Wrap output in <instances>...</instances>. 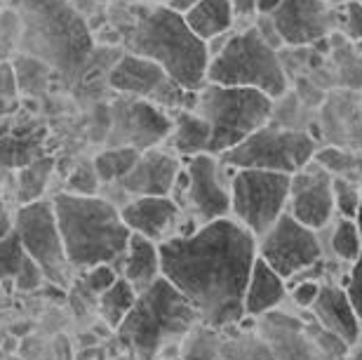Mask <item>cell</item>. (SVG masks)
<instances>
[{
	"mask_svg": "<svg viewBox=\"0 0 362 360\" xmlns=\"http://www.w3.org/2000/svg\"><path fill=\"white\" fill-rule=\"evenodd\" d=\"M186 189L179 207L198 226L230 217V182L235 170L223 165L216 156L200 153L188 158L184 165Z\"/></svg>",
	"mask_w": 362,
	"mask_h": 360,
	"instance_id": "cell-12",
	"label": "cell"
},
{
	"mask_svg": "<svg viewBox=\"0 0 362 360\" xmlns=\"http://www.w3.org/2000/svg\"><path fill=\"white\" fill-rule=\"evenodd\" d=\"M24 259H26V250L19 240V236L14 231L3 236L0 238V283L3 280H14L21 264H24Z\"/></svg>",
	"mask_w": 362,
	"mask_h": 360,
	"instance_id": "cell-34",
	"label": "cell"
},
{
	"mask_svg": "<svg viewBox=\"0 0 362 360\" xmlns=\"http://www.w3.org/2000/svg\"><path fill=\"white\" fill-rule=\"evenodd\" d=\"M195 3H198V0H168V7H172L175 12H181V14H184V12L188 10V7L195 5Z\"/></svg>",
	"mask_w": 362,
	"mask_h": 360,
	"instance_id": "cell-43",
	"label": "cell"
},
{
	"mask_svg": "<svg viewBox=\"0 0 362 360\" xmlns=\"http://www.w3.org/2000/svg\"><path fill=\"white\" fill-rule=\"evenodd\" d=\"M344 290H346V294H349L351 304H353V308H356L358 320L362 325V255L358 257V262L349 269V273H346Z\"/></svg>",
	"mask_w": 362,
	"mask_h": 360,
	"instance_id": "cell-39",
	"label": "cell"
},
{
	"mask_svg": "<svg viewBox=\"0 0 362 360\" xmlns=\"http://www.w3.org/2000/svg\"><path fill=\"white\" fill-rule=\"evenodd\" d=\"M287 299H289V290L285 278H280L269 264L257 257L255 266H252L247 287H245V315L257 320L266 313L282 308Z\"/></svg>",
	"mask_w": 362,
	"mask_h": 360,
	"instance_id": "cell-21",
	"label": "cell"
},
{
	"mask_svg": "<svg viewBox=\"0 0 362 360\" xmlns=\"http://www.w3.org/2000/svg\"><path fill=\"white\" fill-rule=\"evenodd\" d=\"M313 161L317 165H322L332 177L362 184V151L341 149V146H322L315 151Z\"/></svg>",
	"mask_w": 362,
	"mask_h": 360,
	"instance_id": "cell-28",
	"label": "cell"
},
{
	"mask_svg": "<svg viewBox=\"0 0 362 360\" xmlns=\"http://www.w3.org/2000/svg\"><path fill=\"white\" fill-rule=\"evenodd\" d=\"M230 7H233V17L235 19H255V17H259L257 0H230Z\"/></svg>",
	"mask_w": 362,
	"mask_h": 360,
	"instance_id": "cell-41",
	"label": "cell"
},
{
	"mask_svg": "<svg viewBox=\"0 0 362 360\" xmlns=\"http://www.w3.org/2000/svg\"><path fill=\"white\" fill-rule=\"evenodd\" d=\"M303 323H306V332H308V339L313 344L317 358L322 360H346L351 354V347L346 344L341 337L332 335L329 330L320 327L317 323L310 318V313H301Z\"/></svg>",
	"mask_w": 362,
	"mask_h": 360,
	"instance_id": "cell-31",
	"label": "cell"
},
{
	"mask_svg": "<svg viewBox=\"0 0 362 360\" xmlns=\"http://www.w3.org/2000/svg\"><path fill=\"white\" fill-rule=\"evenodd\" d=\"M360 3H362V0H360Z\"/></svg>",
	"mask_w": 362,
	"mask_h": 360,
	"instance_id": "cell-50",
	"label": "cell"
},
{
	"mask_svg": "<svg viewBox=\"0 0 362 360\" xmlns=\"http://www.w3.org/2000/svg\"><path fill=\"white\" fill-rule=\"evenodd\" d=\"M332 179L334 177L315 161H310L306 168L289 177L287 212L315 233L337 219Z\"/></svg>",
	"mask_w": 362,
	"mask_h": 360,
	"instance_id": "cell-16",
	"label": "cell"
},
{
	"mask_svg": "<svg viewBox=\"0 0 362 360\" xmlns=\"http://www.w3.org/2000/svg\"><path fill=\"white\" fill-rule=\"evenodd\" d=\"M120 217L129 228V233L160 245L179 236L181 221H184V210L177 205V200L172 196L132 198L125 207H120Z\"/></svg>",
	"mask_w": 362,
	"mask_h": 360,
	"instance_id": "cell-18",
	"label": "cell"
},
{
	"mask_svg": "<svg viewBox=\"0 0 362 360\" xmlns=\"http://www.w3.org/2000/svg\"><path fill=\"white\" fill-rule=\"evenodd\" d=\"M289 175L264 170H235L230 182V219L262 238L287 212Z\"/></svg>",
	"mask_w": 362,
	"mask_h": 360,
	"instance_id": "cell-9",
	"label": "cell"
},
{
	"mask_svg": "<svg viewBox=\"0 0 362 360\" xmlns=\"http://www.w3.org/2000/svg\"><path fill=\"white\" fill-rule=\"evenodd\" d=\"M360 116H362V111H360Z\"/></svg>",
	"mask_w": 362,
	"mask_h": 360,
	"instance_id": "cell-49",
	"label": "cell"
},
{
	"mask_svg": "<svg viewBox=\"0 0 362 360\" xmlns=\"http://www.w3.org/2000/svg\"><path fill=\"white\" fill-rule=\"evenodd\" d=\"M172 116V132L168 137L170 151L177 158H195L207 153L212 141V129L205 118H200L195 111H175Z\"/></svg>",
	"mask_w": 362,
	"mask_h": 360,
	"instance_id": "cell-23",
	"label": "cell"
},
{
	"mask_svg": "<svg viewBox=\"0 0 362 360\" xmlns=\"http://www.w3.org/2000/svg\"><path fill=\"white\" fill-rule=\"evenodd\" d=\"M12 231L19 236L26 255L42 269L45 280L54 285H69L74 269H71L66 250H64L52 200L40 198L21 205L14 214Z\"/></svg>",
	"mask_w": 362,
	"mask_h": 360,
	"instance_id": "cell-10",
	"label": "cell"
},
{
	"mask_svg": "<svg viewBox=\"0 0 362 360\" xmlns=\"http://www.w3.org/2000/svg\"><path fill=\"white\" fill-rule=\"evenodd\" d=\"M42 280H45V273H42L40 266L26 255L19 273L14 276V287L21 290V292H33V290H38V287L42 285Z\"/></svg>",
	"mask_w": 362,
	"mask_h": 360,
	"instance_id": "cell-40",
	"label": "cell"
},
{
	"mask_svg": "<svg viewBox=\"0 0 362 360\" xmlns=\"http://www.w3.org/2000/svg\"><path fill=\"white\" fill-rule=\"evenodd\" d=\"M233 337H221V360H273L257 327L235 325Z\"/></svg>",
	"mask_w": 362,
	"mask_h": 360,
	"instance_id": "cell-27",
	"label": "cell"
},
{
	"mask_svg": "<svg viewBox=\"0 0 362 360\" xmlns=\"http://www.w3.org/2000/svg\"><path fill=\"white\" fill-rule=\"evenodd\" d=\"M122 40L129 54L158 64L181 88L200 92L207 85L209 50L191 28L184 14L168 5H141L129 10Z\"/></svg>",
	"mask_w": 362,
	"mask_h": 360,
	"instance_id": "cell-2",
	"label": "cell"
},
{
	"mask_svg": "<svg viewBox=\"0 0 362 360\" xmlns=\"http://www.w3.org/2000/svg\"><path fill=\"white\" fill-rule=\"evenodd\" d=\"M118 271L113 269V266L108 264H101V266H94V269H88L83 276V285L88 287V292L94 294V297H101L108 287H111L115 280H118Z\"/></svg>",
	"mask_w": 362,
	"mask_h": 360,
	"instance_id": "cell-37",
	"label": "cell"
},
{
	"mask_svg": "<svg viewBox=\"0 0 362 360\" xmlns=\"http://www.w3.org/2000/svg\"><path fill=\"white\" fill-rule=\"evenodd\" d=\"M308 313L317 325L341 337L351 349L362 344V325L341 283H322V290Z\"/></svg>",
	"mask_w": 362,
	"mask_h": 360,
	"instance_id": "cell-20",
	"label": "cell"
},
{
	"mask_svg": "<svg viewBox=\"0 0 362 360\" xmlns=\"http://www.w3.org/2000/svg\"><path fill=\"white\" fill-rule=\"evenodd\" d=\"M163 278L195 308L200 325L216 332L245 318V287L257 262V238L235 219L158 245Z\"/></svg>",
	"mask_w": 362,
	"mask_h": 360,
	"instance_id": "cell-1",
	"label": "cell"
},
{
	"mask_svg": "<svg viewBox=\"0 0 362 360\" xmlns=\"http://www.w3.org/2000/svg\"><path fill=\"white\" fill-rule=\"evenodd\" d=\"M325 3L334 5V7H341V5H346V3H351V0H325Z\"/></svg>",
	"mask_w": 362,
	"mask_h": 360,
	"instance_id": "cell-46",
	"label": "cell"
},
{
	"mask_svg": "<svg viewBox=\"0 0 362 360\" xmlns=\"http://www.w3.org/2000/svg\"><path fill=\"white\" fill-rule=\"evenodd\" d=\"M287 290H289V299L294 301V306L299 308L301 313H306L313 308L317 294L322 290V283L320 280H301V283L289 285Z\"/></svg>",
	"mask_w": 362,
	"mask_h": 360,
	"instance_id": "cell-38",
	"label": "cell"
},
{
	"mask_svg": "<svg viewBox=\"0 0 362 360\" xmlns=\"http://www.w3.org/2000/svg\"><path fill=\"white\" fill-rule=\"evenodd\" d=\"M269 19L282 45L289 47L315 45L341 28L339 7L325 0H282Z\"/></svg>",
	"mask_w": 362,
	"mask_h": 360,
	"instance_id": "cell-15",
	"label": "cell"
},
{
	"mask_svg": "<svg viewBox=\"0 0 362 360\" xmlns=\"http://www.w3.org/2000/svg\"><path fill=\"white\" fill-rule=\"evenodd\" d=\"M273 111L275 102L264 92L207 83L198 92V104H195V113L205 118L212 129L207 153L219 158L226 151L235 149L250 134L269 125Z\"/></svg>",
	"mask_w": 362,
	"mask_h": 360,
	"instance_id": "cell-7",
	"label": "cell"
},
{
	"mask_svg": "<svg viewBox=\"0 0 362 360\" xmlns=\"http://www.w3.org/2000/svg\"><path fill=\"white\" fill-rule=\"evenodd\" d=\"M282 0H257V10H259V17H269L275 10L280 7Z\"/></svg>",
	"mask_w": 362,
	"mask_h": 360,
	"instance_id": "cell-42",
	"label": "cell"
},
{
	"mask_svg": "<svg viewBox=\"0 0 362 360\" xmlns=\"http://www.w3.org/2000/svg\"><path fill=\"white\" fill-rule=\"evenodd\" d=\"M184 21L202 42H212L233 31L235 17L230 0H198L184 12Z\"/></svg>",
	"mask_w": 362,
	"mask_h": 360,
	"instance_id": "cell-24",
	"label": "cell"
},
{
	"mask_svg": "<svg viewBox=\"0 0 362 360\" xmlns=\"http://www.w3.org/2000/svg\"><path fill=\"white\" fill-rule=\"evenodd\" d=\"M207 83L259 90L273 102L285 95L289 85L278 52L264 40L257 26L228 35L223 47L209 59Z\"/></svg>",
	"mask_w": 362,
	"mask_h": 360,
	"instance_id": "cell-6",
	"label": "cell"
},
{
	"mask_svg": "<svg viewBox=\"0 0 362 360\" xmlns=\"http://www.w3.org/2000/svg\"><path fill=\"white\" fill-rule=\"evenodd\" d=\"M257 332L273 360H317L301 315H289L278 308L257 318Z\"/></svg>",
	"mask_w": 362,
	"mask_h": 360,
	"instance_id": "cell-19",
	"label": "cell"
},
{
	"mask_svg": "<svg viewBox=\"0 0 362 360\" xmlns=\"http://www.w3.org/2000/svg\"><path fill=\"white\" fill-rule=\"evenodd\" d=\"M136 297H139V294L134 292V287L129 285L125 278L115 280V283L97 299L99 313H101V318H104L106 327L118 330L120 323L127 318L129 311H132Z\"/></svg>",
	"mask_w": 362,
	"mask_h": 360,
	"instance_id": "cell-26",
	"label": "cell"
},
{
	"mask_svg": "<svg viewBox=\"0 0 362 360\" xmlns=\"http://www.w3.org/2000/svg\"><path fill=\"white\" fill-rule=\"evenodd\" d=\"M346 360H362V344H358V347H353L351 349V354Z\"/></svg>",
	"mask_w": 362,
	"mask_h": 360,
	"instance_id": "cell-45",
	"label": "cell"
},
{
	"mask_svg": "<svg viewBox=\"0 0 362 360\" xmlns=\"http://www.w3.org/2000/svg\"><path fill=\"white\" fill-rule=\"evenodd\" d=\"M179 360H221V332L198 325L181 344Z\"/></svg>",
	"mask_w": 362,
	"mask_h": 360,
	"instance_id": "cell-30",
	"label": "cell"
},
{
	"mask_svg": "<svg viewBox=\"0 0 362 360\" xmlns=\"http://www.w3.org/2000/svg\"><path fill=\"white\" fill-rule=\"evenodd\" d=\"M118 276L125 278L134 287L136 294L146 292L158 278H163L160 271V250L156 243H151L141 236H129L127 252L118 266Z\"/></svg>",
	"mask_w": 362,
	"mask_h": 360,
	"instance_id": "cell-22",
	"label": "cell"
},
{
	"mask_svg": "<svg viewBox=\"0 0 362 360\" xmlns=\"http://www.w3.org/2000/svg\"><path fill=\"white\" fill-rule=\"evenodd\" d=\"M99 177L97 170H94L92 163H81L78 168L71 172L69 182H66V191L71 196H99Z\"/></svg>",
	"mask_w": 362,
	"mask_h": 360,
	"instance_id": "cell-35",
	"label": "cell"
},
{
	"mask_svg": "<svg viewBox=\"0 0 362 360\" xmlns=\"http://www.w3.org/2000/svg\"><path fill=\"white\" fill-rule=\"evenodd\" d=\"M172 132V116L144 99L120 97L111 111L108 146H127L144 153L158 149Z\"/></svg>",
	"mask_w": 362,
	"mask_h": 360,
	"instance_id": "cell-14",
	"label": "cell"
},
{
	"mask_svg": "<svg viewBox=\"0 0 362 360\" xmlns=\"http://www.w3.org/2000/svg\"><path fill=\"white\" fill-rule=\"evenodd\" d=\"M200 318L165 278H158L136 297L132 311L115 330L118 342L134 360H179L181 344Z\"/></svg>",
	"mask_w": 362,
	"mask_h": 360,
	"instance_id": "cell-4",
	"label": "cell"
},
{
	"mask_svg": "<svg viewBox=\"0 0 362 360\" xmlns=\"http://www.w3.org/2000/svg\"><path fill=\"white\" fill-rule=\"evenodd\" d=\"M158 360H165V358H158Z\"/></svg>",
	"mask_w": 362,
	"mask_h": 360,
	"instance_id": "cell-48",
	"label": "cell"
},
{
	"mask_svg": "<svg viewBox=\"0 0 362 360\" xmlns=\"http://www.w3.org/2000/svg\"><path fill=\"white\" fill-rule=\"evenodd\" d=\"M356 224H358L360 233H362V203H360V212H358V217H356Z\"/></svg>",
	"mask_w": 362,
	"mask_h": 360,
	"instance_id": "cell-47",
	"label": "cell"
},
{
	"mask_svg": "<svg viewBox=\"0 0 362 360\" xmlns=\"http://www.w3.org/2000/svg\"><path fill=\"white\" fill-rule=\"evenodd\" d=\"M332 196H334L337 217L356 221L362 203V184L349 182V179H332Z\"/></svg>",
	"mask_w": 362,
	"mask_h": 360,
	"instance_id": "cell-32",
	"label": "cell"
},
{
	"mask_svg": "<svg viewBox=\"0 0 362 360\" xmlns=\"http://www.w3.org/2000/svg\"><path fill=\"white\" fill-rule=\"evenodd\" d=\"M21 47L57 71L81 69L92 52V35L66 0H19Z\"/></svg>",
	"mask_w": 362,
	"mask_h": 360,
	"instance_id": "cell-5",
	"label": "cell"
},
{
	"mask_svg": "<svg viewBox=\"0 0 362 360\" xmlns=\"http://www.w3.org/2000/svg\"><path fill=\"white\" fill-rule=\"evenodd\" d=\"M184 170L179 158L172 151L165 149H148L139 156V161L115 186L122 196V207L132 198H165L172 196L177 186V179Z\"/></svg>",
	"mask_w": 362,
	"mask_h": 360,
	"instance_id": "cell-17",
	"label": "cell"
},
{
	"mask_svg": "<svg viewBox=\"0 0 362 360\" xmlns=\"http://www.w3.org/2000/svg\"><path fill=\"white\" fill-rule=\"evenodd\" d=\"M108 85L122 97L144 99L163 111H195L198 92L181 88L158 64L125 52L108 71Z\"/></svg>",
	"mask_w": 362,
	"mask_h": 360,
	"instance_id": "cell-11",
	"label": "cell"
},
{
	"mask_svg": "<svg viewBox=\"0 0 362 360\" xmlns=\"http://www.w3.org/2000/svg\"><path fill=\"white\" fill-rule=\"evenodd\" d=\"M139 156H141L139 151L127 149V146H108L94 156L92 165H94V170H97L99 182L108 186V184H118L120 179L134 168Z\"/></svg>",
	"mask_w": 362,
	"mask_h": 360,
	"instance_id": "cell-29",
	"label": "cell"
},
{
	"mask_svg": "<svg viewBox=\"0 0 362 360\" xmlns=\"http://www.w3.org/2000/svg\"><path fill=\"white\" fill-rule=\"evenodd\" d=\"M322 233H327V248L322 250V255L351 269L362 255V233L356 221L337 217L322 228Z\"/></svg>",
	"mask_w": 362,
	"mask_h": 360,
	"instance_id": "cell-25",
	"label": "cell"
},
{
	"mask_svg": "<svg viewBox=\"0 0 362 360\" xmlns=\"http://www.w3.org/2000/svg\"><path fill=\"white\" fill-rule=\"evenodd\" d=\"M257 257L287 283L315 266L325 255L317 233L285 212L262 238H257Z\"/></svg>",
	"mask_w": 362,
	"mask_h": 360,
	"instance_id": "cell-13",
	"label": "cell"
},
{
	"mask_svg": "<svg viewBox=\"0 0 362 360\" xmlns=\"http://www.w3.org/2000/svg\"><path fill=\"white\" fill-rule=\"evenodd\" d=\"M317 149L320 146L313 134L269 122L235 149L219 156V161L230 170H264L292 177L313 161Z\"/></svg>",
	"mask_w": 362,
	"mask_h": 360,
	"instance_id": "cell-8",
	"label": "cell"
},
{
	"mask_svg": "<svg viewBox=\"0 0 362 360\" xmlns=\"http://www.w3.org/2000/svg\"><path fill=\"white\" fill-rule=\"evenodd\" d=\"M52 205L71 269L88 271L108 264L118 271L132 236L118 207L104 196H71L64 191L52 198Z\"/></svg>",
	"mask_w": 362,
	"mask_h": 360,
	"instance_id": "cell-3",
	"label": "cell"
},
{
	"mask_svg": "<svg viewBox=\"0 0 362 360\" xmlns=\"http://www.w3.org/2000/svg\"><path fill=\"white\" fill-rule=\"evenodd\" d=\"M339 19H341V31L346 38L353 42H362V3L360 0H351L339 7Z\"/></svg>",
	"mask_w": 362,
	"mask_h": 360,
	"instance_id": "cell-36",
	"label": "cell"
},
{
	"mask_svg": "<svg viewBox=\"0 0 362 360\" xmlns=\"http://www.w3.org/2000/svg\"><path fill=\"white\" fill-rule=\"evenodd\" d=\"M10 231H12V221H10V217H7L3 210H0V238L7 236Z\"/></svg>",
	"mask_w": 362,
	"mask_h": 360,
	"instance_id": "cell-44",
	"label": "cell"
},
{
	"mask_svg": "<svg viewBox=\"0 0 362 360\" xmlns=\"http://www.w3.org/2000/svg\"><path fill=\"white\" fill-rule=\"evenodd\" d=\"M52 170V161H38L21 172L19 177V200L21 205H28L33 200H40V191L45 189L47 175Z\"/></svg>",
	"mask_w": 362,
	"mask_h": 360,
	"instance_id": "cell-33",
	"label": "cell"
}]
</instances>
